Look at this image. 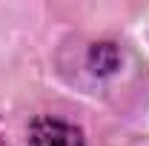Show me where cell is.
Wrapping results in <instances>:
<instances>
[{
	"label": "cell",
	"mask_w": 149,
	"mask_h": 146,
	"mask_svg": "<svg viewBox=\"0 0 149 146\" xmlns=\"http://www.w3.org/2000/svg\"><path fill=\"white\" fill-rule=\"evenodd\" d=\"M29 146H86L83 132L60 117H37L29 126Z\"/></svg>",
	"instance_id": "cell-1"
}]
</instances>
